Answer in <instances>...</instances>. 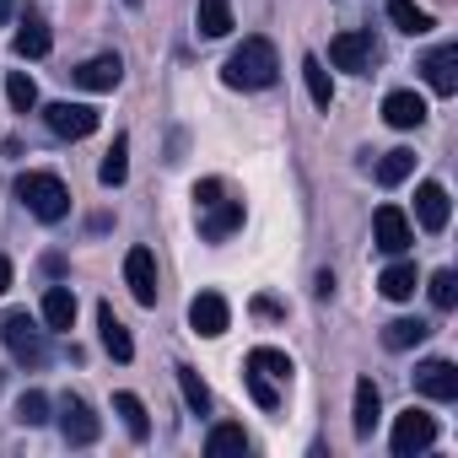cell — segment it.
<instances>
[{
	"label": "cell",
	"instance_id": "obj_1",
	"mask_svg": "<svg viewBox=\"0 0 458 458\" xmlns=\"http://www.w3.org/2000/svg\"><path fill=\"white\" fill-rule=\"evenodd\" d=\"M276 71H281L276 44H270V38H243L233 55H226L221 81L238 87V92H265V87H276Z\"/></svg>",
	"mask_w": 458,
	"mask_h": 458
},
{
	"label": "cell",
	"instance_id": "obj_2",
	"mask_svg": "<svg viewBox=\"0 0 458 458\" xmlns=\"http://www.w3.org/2000/svg\"><path fill=\"white\" fill-rule=\"evenodd\" d=\"M194 210H199L205 243H226V238L243 226V199H226V183H221V178L194 183Z\"/></svg>",
	"mask_w": 458,
	"mask_h": 458
},
{
	"label": "cell",
	"instance_id": "obj_3",
	"mask_svg": "<svg viewBox=\"0 0 458 458\" xmlns=\"http://www.w3.org/2000/svg\"><path fill=\"white\" fill-rule=\"evenodd\" d=\"M17 199L38 216V221H65L71 216V189L55 173H22L17 178Z\"/></svg>",
	"mask_w": 458,
	"mask_h": 458
},
{
	"label": "cell",
	"instance_id": "obj_4",
	"mask_svg": "<svg viewBox=\"0 0 458 458\" xmlns=\"http://www.w3.org/2000/svg\"><path fill=\"white\" fill-rule=\"evenodd\" d=\"M0 340H6V351H12L22 367H44V361H49V340H44V329H38L28 313H6Z\"/></svg>",
	"mask_w": 458,
	"mask_h": 458
},
{
	"label": "cell",
	"instance_id": "obj_5",
	"mask_svg": "<svg viewBox=\"0 0 458 458\" xmlns=\"http://www.w3.org/2000/svg\"><path fill=\"white\" fill-rule=\"evenodd\" d=\"M431 442H437V420L410 404V410L394 420V458H415V453H426Z\"/></svg>",
	"mask_w": 458,
	"mask_h": 458
},
{
	"label": "cell",
	"instance_id": "obj_6",
	"mask_svg": "<svg viewBox=\"0 0 458 458\" xmlns=\"http://www.w3.org/2000/svg\"><path fill=\"white\" fill-rule=\"evenodd\" d=\"M44 119H49V130H55V135H65V140H87V135L103 124L92 103H49V108H44Z\"/></svg>",
	"mask_w": 458,
	"mask_h": 458
},
{
	"label": "cell",
	"instance_id": "obj_7",
	"mask_svg": "<svg viewBox=\"0 0 458 458\" xmlns=\"http://www.w3.org/2000/svg\"><path fill=\"white\" fill-rule=\"evenodd\" d=\"M226 324H233V308H226V297H221V292H199V297L189 302V329H194V335L221 340V335H226Z\"/></svg>",
	"mask_w": 458,
	"mask_h": 458
},
{
	"label": "cell",
	"instance_id": "obj_8",
	"mask_svg": "<svg viewBox=\"0 0 458 458\" xmlns=\"http://www.w3.org/2000/svg\"><path fill=\"white\" fill-rule=\"evenodd\" d=\"M372 238H377L383 254H404V249L415 243V226H410V216H404L399 205H377V216H372Z\"/></svg>",
	"mask_w": 458,
	"mask_h": 458
},
{
	"label": "cell",
	"instance_id": "obj_9",
	"mask_svg": "<svg viewBox=\"0 0 458 458\" xmlns=\"http://www.w3.org/2000/svg\"><path fill=\"white\" fill-rule=\"evenodd\" d=\"M124 281H130V297L140 308H157V254L151 249H130L124 254Z\"/></svg>",
	"mask_w": 458,
	"mask_h": 458
},
{
	"label": "cell",
	"instance_id": "obj_10",
	"mask_svg": "<svg viewBox=\"0 0 458 458\" xmlns=\"http://www.w3.org/2000/svg\"><path fill=\"white\" fill-rule=\"evenodd\" d=\"M415 394H426V399H437V404L458 399V367H453V361H442V356L420 361V367H415Z\"/></svg>",
	"mask_w": 458,
	"mask_h": 458
},
{
	"label": "cell",
	"instance_id": "obj_11",
	"mask_svg": "<svg viewBox=\"0 0 458 458\" xmlns=\"http://www.w3.org/2000/svg\"><path fill=\"white\" fill-rule=\"evenodd\" d=\"M71 81L87 87V92H114V87L124 81V60H119V55H92V60H81V65L71 71Z\"/></svg>",
	"mask_w": 458,
	"mask_h": 458
},
{
	"label": "cell",
	"instance_id": "obj_12",
	"mask_svg": "<svg viewBox=\"0 0 458 458\" xmlns=\"http://www.w3.org/2000/svg\"><path fill=\"white\" fill-rule=\"evenodd\" d=\"M60 431H65V442H71V447H92V442H98V431H103V420L92 415V404H87V399H65V404H60Z\"/></svg>",
	"mask_w": 458,
	"mask_h": 458
},
{
	"label": "cell",
	"instance_id": "obj_13",
	"mask_svg": "<svg viewBox=\"0 0 458 458\" xmlns=\"http://www.w3.org/2000/svg\"><path fill=\"white\" fill-rule=\"evenodd\" d=\"M372 33H340V38H329V60L340 65V71H356V76H367L372 71Z\"/></svg>",
	"mask_w": 458,
	"mask_h": 458
},
{
	"label": "cell",
	"instance_id": "obj_14",
	"mask_svg": "<svg viewBox=\"0 0 458 458\" xmlns=\"http://www.w3.org/2000/svg\"><path fill=\"white\" fill-rule=\"evenodd\" d=\"M420 71H426V87H431L437 98H453V92H458V44L431 49V55L420 60Z\"/></svg>",
	"mask_w": 458,
	"mask_h": 458
},
{
	"label": "cell",
	"instance_id": "obj_15",
	"mask_svg": "<svg viewBox=\"0 0 458 458\" xmlns=\"http://www.w3.org/2000/svg\"><path fill=\"white\" fill-rule=\"evenodd\" d=\"M415 221L426 226V233H442V226H447V189L442 183H420L415 189Z\"/></svg>",
	"mask_w": 458,
	"mask_h": 458
},
{
	"label": "cell",
	"instance_id": "obj_16",
	"mask_svg": "<svg viewBox=\"0 0 458 458\" xmlns=\"http://www.w3.org/2000/svg\"><path fill=\"white\" fill-rule=\"evenodd\" d=\"M12 49H17L22 60H44V55L55 49V38H49V22H44L38 12H28V17H22V28H17V38H12Z\"/></svg>",
	"mask_w": 458,
	"mask_h": 458
},
{
	"label": "cell",
	"instance_id": "obj_17",
	"mask_svg": "<svg viewBox=\"0 0 458 458\" xmlns=\"http://www.w3.org/2000/svg\"><path fill=\"white\" fill-rule=\"evenodd\" d=\"M383 119H388L394 130H420V124H426V98H415V92H388V98H383Z\"/></svg>",
	"mask_w": 458,
	"mask_h": 458
},
{
	"label": "cell",
	"instance_id": "obj_18",
	"mask_svg": "<svg viewBox=\"0 0 458 458\" xmlns=\"http://www.w3.org/2000/svg\"><path fill=\"white\" fill-rule=\"evenodd\" d=\"M377 415H383V399H377V383L372 377H361L356 383V410H351V431L367 442L372 431H377Z\"/></svg>",
	"mask_w": 458,
	"mask_h": 458
},
{
	"label": "cell",
	"instance_id": "obj_19",
	"mask_svg": "<svg viewBox=\"0 0 458 458\" xmlns=\"http://www.w3.org/2000/svg\"><path fill=\"white\" fill-rule=\"evenodd\" d=\"M98 329H103V351L114 356V361H135V340H130V329L119 324V313L103 302L98 308Z\"/></svg>",
	"mask_w": 458,
	"mask_h": 458
},
{
	"label": "cell",
	"instance_id": "obj_20",
	"mask_svg": "<svg viewBox=\"0 0 458 458\" xmlns=\"http://www.w3.org/2000/svg\"><path fill=\"white\" fill-rule=\"evenodd\" d=\"M44 324H49L55 335H65V329L76 324V292H71V286H49V292H44Z\"/></svg>",
	"mask_w": 458,
	"mask_h": 458
},
{
	"label": "cell",
	"instance_id": "obj_21",
	"mask_svg": "<svg viewBox=\"0 0 458 458\" xmlns=\"http://www.w3.org/2000/svg\"><path fill=\"white\" fill-rule=\"evenodd\" d=\"M194 22H199V38H226L233 33V0H199Z\"/></svg>",
	"mask_w": 458,
	"mask_h": 458
},
{
	"label": "cell",
	"instance_id": "obj_22",
	"mask_svg": "<svg viewBox=\"0 0 458 458\" xmlns=\"http://www.w3.org/2000/svg\"><path fill=\"white\" fill-rule=\"evenodd\" d=\"M415 286H420V276H415V265H404V259H399V265H388V270L377 276V292H383L388 302H410V297H415Z\"/></svg>",
	"mask_w": 458,
	"mask_h": 458
},
{
	"label": "cell",
	"instance_id": "obj_23",
	"mask_svg": "<svg viewBox=\"0 0 458 458\" xmlns=\"http://www.w3.org/2000/svg\"><path fill=\"white\" fill-rule=\"evenodd\" d=\"M124 178H130V135H114V146H108V157L98 167V183L103 189H119Z\"/></svg>",
	"mask_w": 458,
	"mask_h": 458
},
{
	"label": "cell",
	"instance_id": "obj_24",
	"mask_svg": "<svg viewBox=\"0 0 458 458\" xmlns=\"http://www.w3.org/2000/svg\"><path fill=\"white\" fill-rule=\"evenodd\" d=\"M249 367H254V372H265L270 383H292V372H297V367H292V356H286V351H276V345H254V351H249Z\"/></svg>",
	"mask_w": 458,
	"mask_h": 458
},
{
	"label": "cell",
	"instance_id": "obj_25",
	"mask_svg": "<svg viewBox=\"0 0 458 458\" xmlns=\"http://www.w3.org/2000/svg\"><path fill=\"white\" fill-rule=\"evenodd\" d=\"M388 22L399 28V33H410V38H420V33H431L437 22H431V12H420L415 0H388Z\"/></svg>",
	"mask_w": 458,
	"mask_h": 458
},
{
	"label": "cell",
	"instance_id": "obj_26",
	"mask_svg": "<svg viewBox=\"0 0 458 458\" xmlns=\"http://www.w3.org/2000/svg\"><path fill=\"white\" fill-rule=\"evenodd\" d=\"M205 453H210V458L249 453V431H243V426H210V437H205Z\"/></svg>",
	"mask_w": 458,
	"mask_h": 458
},
{
	"label": "cell",
	"instance_id": "obj_27",
	"mask_svg": "<svg viewBox=\"0 0 458 458\" xmlns=\"http://www.w3.org/2000/svg\"><path fill=\"white\" fill-rule=\"evenodd\" d=\"M415 173V151H404V146H394V151H383L377 157V183L383 189H394V183H404Z\"/></svg>",
	"mask_w": 458,
	"mask_h": 458
},
{
	"label": "cell",
	"instance_id": "obj_28",
	"mask_svg": "<svg viewBox=\"0 0 458 458\" xmlns=\"http://www.w3.org/2000/svg\"><path fill=\"white\" fill-rule=\"evenodd\" d=\"M114 410H119V420H124V431H130L135 442H146V437H151V420H146L140 394H114Z\"/></svg>",
	"mask_w": 458,
	"mask_h": 458
},
{
	"label": "cell",
	"instance_id": "obj_29",
	"mask_svg": "<svg viewBox=\"0 0 458 458\" xmlns=\"http://www.w3.org/2000/svg\"><path fill=\"white\" fill-rule=\"evenodd\" d=\"M302 81H308V98H313L318 108H329V103H335V81H329V71H324V60H318V55H308V60H302Z\"/></svg>",
	"mask_w": 458,
	"mask_h": 458
},
{
	"label": "cell",
	"instance_id": "obj_30",
	"mask_svg": "<svg viewBox=\"0 0 458 458\" xmlns=\"http://www.w3.org/2000/svg\"><path fill=\"white\" fill-rule=\"evenodd\" d=\"M431 335V324H420V318H394L388 329H383V345L388 351H410V345H420Z\"/></svg>",
	"mask_w": 458,
	"mask_h": 458
},
{
	"label": "cell",
	"instance_id": "obj_31",
	"mask_svg": "<svg viewBox=\"0 0 458 458\" xmlns=\"http://www.w3.org/2000/svg\"><path fill=\"white\" fill-rule=\"evenodd\" d=\"M173 377H178V394H183V404H189L194 415H210V388L199 383V372H194V367H173Z\"/></svg>",
	"mask_w": 458,
	"mask_h": 458
},
{
	"label": "cell",
	"instance_id": "obj_32",
	"mask_svg": "<svg viewBox=\"0 0 458 458\" xmlns=\"http://www.w3.org/2000/svg\"><path fill=\"white\" fill-rule=\"evenodd\" d=\"M6 103H12L17 114H33V108H38V81H33L28 71H12V76H6Z\"/></svg>",
	"mask_w": 458,
	"mask_h": 458
},
{
	"label": "cell",
	"instance_id": "obj_33",
	"mask_svg": "<svg viewBox=\"0 0 458 458\" xmlns=\"http://www.w3.org/2000/svg\"><path fill=\"white\" fill-rule=\"evenodd\" d=\"M426 297H431L437 313H453V302H458V276H453V270H437V276L426 281Z\"/></svg>",
	"mask_w": 458,
	"mask_h": 458
},
{
	"label": "cell",
	"instance_id": "obj_34",
	"mask_svg": "<svg viewBox=\"0 0 458 458\" xmlns=\"http://www.w3.org/2000/svg\"><path fill=\"white\" fill-rule=\"evenodd\" d=\"M17 420H22V426H44V420H49V394H44V388H28V394L17 399Z\"/></svg>",
	"mask_w": 458,
	"mask_h": 458
},
{
	"label": "cell",
	"instance_id": "obj_35",
	"mask_svg": "<svg viewBox=\"0 0 458 458\" xmlns=\"http://www.w3.org/2000/svg\"><path fill=\"white\" fill-rule=\"evenodd\" d=\"M243 383H249V394H254V404H259V410H276V404H281V388H276V383H270L265 372L243 367Z\"/></svg>",
	"mask_w": 458,
	"mask_h": 458
},
{
	"label": "cell",
	"instance_id": "obj_36",
	"mask_svg": "<svg viewBox=\"0 0 458 458\" xmlns=\"http://www.w3.org/2000/svg\"><path fill=\"white\" fill-rule=\"evenodd\" d=\"M6 286H12V259L0 254V297H6Z\"/></svg>",
	"mask_w": 458,
	"mask_h": 458
},
{
	"label": "cell",
	"instance_id": "obj_37",
	"mask_svg": "<svg viewBox=\"0 0 458 458\" xmlns=\"http://www.w3.org/2000/svg\"><path fill=\"white\" fill-rule=\"evenodd\" d=\"M12 17V0H0V22H6Z\"/></svg>",
	"mask_w": 458,
	"mask_h": 458
},
{
	"label": "cell",
	"instance_id": "obj_38",
	"mask_svg": "<svg viewBox=\"0 0 458 458\" xmlns=\"http://www.w3.org/2000/svg\"><path fill=\"white\" fill-rule=\"evenodd\" d=\"M124 6H140V0H124Z\"/></svg>",
	"mask_w": 458,
	"mask_h": 458
}]
</instances>
